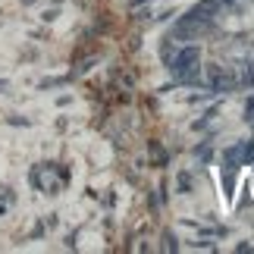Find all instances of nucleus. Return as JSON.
<instances>
[{
  "mask_svg": "<svg viewBox=\"0 0 254 254\" xmlns=\"http://www.w3.org/2000/svg\"><path fill=\"white\" fill-rule=\"evenodd\" d=\"M173 72L179 75L182 82H189L198 75V51H191V47H185V51L179 54V60L173 63Z\"/></svg>",
  "mask_w": 254,
  "mask_h": 254,
  "instance_id": "f257e3e1",
  "label": "nucleus"
}]
</instances>
